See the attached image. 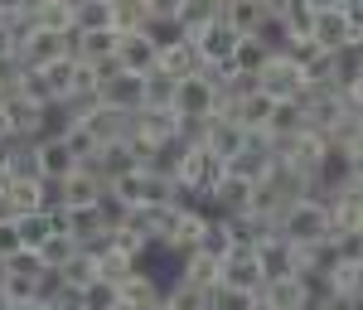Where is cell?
Returning a JSON list of instances; mask_svg holds the SVG:
<instances>
[{
  "label": "cell",
  "instance_id": "9",
  "mask_svg": "<svg viewBox=\"0 0 363 310\" xmlns=\"http://www.w3.org/2000/svg\"><path fill=\"white\" fill-rule=\"evenodd\" d=\"M213 102H218V87L208 83L203 73L174 83V112L179 116H213Z\"/></svg>",
  "mask_w": 363,
  "mask_h": 310
},
{
  "label": "cell",
  "instance_id": "27",
  "mask_svg": "<svg viewBox=\"0 0 363 310\" xmlns=\"http://www.w3.org/2000/svg\"><path fill=\"white\" fill-rule=\"evenodd\" d=\"M330 291L359 306L363 301V262H339L335 272H330Z\"/></svg>",
  "mask_w": 363,
  "mask_h": 310
},
{
  "label": "cell",
  "instance_id": "34",
  "mask_svg": "<svg viewBox=\"0 0 363 310\" xmlns=\"http://www.w3.org/2000/svg\"><path fill=\"white\" fill-rule=\"evenodd\" d=\"M165 306L169 310H208V291H199V286L174 277V282L165 286Z\"/></svg>",
  "mask_w": 363,
  "mask_h": 310
},
{
  "label": "cell",
  "instance_id": "4",
  "mask_svg": "<svg viewBox=\"0 0 363 310\" xmlns=\"http://www.w3.org/2000/svg\"><path fill=\"white\" fill-rule=\"evenodd\" d=\"M165 277L160 272H150L145 262H136L121 282H116V291H121V306H131V310H150L155 301H165Z\"/></svg>",
  "mask_w": 363,
  "mask_h": 310
},
{
  "label": "cell",
  "instance_id": "48",
  "mask_svg": "<svg viewBox=\"0 0 363 310\" xmlns=\"http://www.w3.org/2000/svg\"><path fill=\"white\" fill-rule=\"evenodd\" d=\"M349 0H310V10H344Z\"/></svg>",
  "mask_w": 363,
  "mask_h": 310
},
{
  "label": "cell",
  "instance_id": "12",
  "mask_svg": "<svg viewBox=\"0 0 363 310\" xmlns=\"http://www.w3.org/2000/svg\"><path fill=\"white\" fill-rule=\"evenodd\" d=\"M218 277H223L218 286H238V291H252V296L267 286V272H262L257 253H228L223 262H218Z\"/></svg>",
  "mask_w": 363,
  "mask_h": 310
},
{
  "label": "cell",
  "instance_id": "8",
  "mask_svg": "<svg viewBox=\"0 0 363 310\" xmlns=\"http://www.w3.org/2000/svg\"><path fill=\"white\" fill-rule=\"evenodd\" d=\"M97 92H102V107H116V112H140L145 107V78H136V73H112L107 83H97Z\"/></svg>",
  "mask_w": 363,
  "mask_h": 310
},
{
  "label": "cell",
  "instance_id": "29",
  "mask_svg": "<svg viewBox=\"0 0 363 310\" xmlns=\"http://www.w3.org/2000/svg\"><path fill=\"white\" fill-rule=\"evenodd\" d=\"M5 199L15 204V218H20V214H39V209H44V179H10Z\"/></svg>",
  "mask_w": 363,
  "mask_h": 310
},
{
  "label": "cell",
  "instance_id": "13",
  "mask_svg": "<svg viewBox=\"0 0 363 310\" xmlns=\"http://www.w3.org/2000/svg\"><path fill=\"white\" fill-rule=\"evenodd\" d=\"M218 20H223L238 39H252V34H262V25H267L272 15H267L262 0H223V5H218Z\"/></svg>",
  "mask_w": 363,
  "mask_h": 310
},
{
  "label": "cell",
  "instance_id": "43",
  "mask_svg": "<svg viewBox=\"0 0 363 310\" xmlns=\"http://www.w3.org/2000/svg\"><path fill=\"white\" fill-rule=\"evenodd\" d=\"M25 253V243H20V228H15V218L10 223H0V262H10V257Z\"/></svg>",
  "mask_w": 363,
  "mask_h": 310
},
{
  "label": "cell",
  "instance_id": "41",
  "mask_svg": "<svg viewBox=\"0 0 363 310\" xmlns=\"http://www.w3.org/2000/svg\"><path fill=\"white\" fill-rule=\"evenodd\" d=\"M145 107H174V78L145 73Z\"/></svg>",
  "mask_w": 363,
  "mask_h": 310
},
{
  "label": "cell",
  "instance_id": "20",
  "mask_svg": "<svg viewBox=\"0 0 363 310\" xmlns=\"http://www.w3.org/2000/svg\"><path fill=\"white\" fill-rule=\"evenodd\" d=\"M174 277L189 282V286H199V291H213V286L223 282V277H218V262L203 257V253H184V257H179V267H174Z\"/></svg>",
  "mask_w": 363,
  "mask_h": 310
},
{
  "label": "cell",
  "instance_id": "23",
  "mask_svg": "<svg viewBox=\"0 0 363 310\" xmlns=\"http://www.w3.org/2000/svg\"><path fill=\"white\" fill-rule=\"evenodd\" d=\"M194 253H203V257H213V262H223L228 253H238V243H233V223L228 218H208V228H203V238H199V248Z\"/></svg>",
  "mask_w": 363,
  "mask_h": 310
},
{
  "label": "cell",
  "instance_id": "31",
  "mask_svg": "<svg viewBox=\"0 0 363 310\" xmlns=\"http://www.w3.org/2000/svg\"><path fill=\"white\" fill-rule=\"evenodd\" d=\"M39 29H49V34H73V29H78L73 5H68V0H39Z\"/></svg>",
  "mask_w": 363,
  "mask_h": 310
},
{
  "label": "cell",
  "instance_id": "16",
  "mask_svg": "<svg viewBox=\"0 0 363 310\" xmlns=\"http://www.w3.org/2000/svg\"><path fill=\"white\" fill-rule=\"evenodd\" d=\"M116 44H121L116 29H92V34H78V29H73V58H78L83 68H97V63L116 58Z\"/></svg>",
  "mask_w": 363,
  "mask_h": 310
},
{
  "label": "cell",
  "instance_id": "32",
  "mask_svg": "<svg viewBox=\"0 0 363 310\" xmlns=\"http://www.w3.org/2000/svg\"><path fill=\"white\" fill-rule=\"evenodd\" d=\"M218 5H223V0H184V5H179V25H184V34L194 39L203 25H213V20H218Z\"/></svg>",
  "mask_w": 363,
  "mask_h": 310
},
{
  "label": "cell",
  "instance_id": "15",
  "mask_svg": "<svg viewBox=\"0 0 363 310\" xmlns=\"http://www.w3.org/2000/svg\"><path fill=\"white\" fill-rule=\"evenodd\" d=\"M310 44L325 49V54L349 49L354 34H349V25H344V10H315V20H310Z\"/></svg>",
  "mask_w": 363,
  "mask_h": 310
},
{
  "label": "cell",
  "instance_id": "53",
  "mask_svg": "<svg viewBox=\"0 0 363 310\" xmlns=\"http://www.w3.org/2000/svg\"><path fill=\"white\" fill-rule=\"evenodd\" d=\"M116 310H131V306H116Z\"/></svg>",
  "mask_w": 363,
  "mask_h": 310
},
{
  "label": "cell",
  "instance_id": "35",
  "mask_svg": "<svg viewBox=\"0 0 363 310\" xmlns=\"http://www.w3.org/2000/svg\"><path fill=\"white\" fill-rule=\"evenodd\" d=\"M73 257H78V238H68V233H54V238L39 248V262L54 267V272H58V267H68Z\"/></svg>",
  "mask_w": 363,
  "mask_h": 310
},
{
  "label": "cell",
  "instance_id": "28",
  "mask_svg": "<svg viewBox=\"0 0 363 310\" xmlns=\"http://www.w3.org/2000/svg\"><path fill=\"white\" fill-rule=\"evenodd\" d=\"M145 39L165 54V49H174V44H184L189 34H184V25H179V15H150V25H145Z\"/></svg>",
  "mask_w": 363,
  "mask_h": 310
},
{
  "label": "cell",
  "instance_id": "36",
  "mask_svg": "<svg viewBox=\"0 0 363 310\" xmlns=\"http://www.w3.org/2000/svg\"><path fill=\"white\" fill-rule=\"evenodd\" d=\"M116 306H121V291H116V282L97 277V282L83 286V310H116Z\"/></svg>",
  "mask_w": 363,
  "mask_h": 310
},
{
  "label": "cell",
  "instance_id": "3",
  "mask_svg": "<svg viewBox=\"0 0 363 310\" xmlns=\"http://www.w3.org/2000/svg\"><path fill=\"white\" fill-rule=\"evenodd\" d=\"M208 218H213V214H208L203 204H179V214H174L169 233L160 238V243H155V248H160L165 257H174V262H179L184 253H194V248H199V238H203Z\"/></svg>",
  "mask_w": 363,
  "mask_h": 310
},
{
  "label": "cell",
  "instance_id": "11",
  "mask_svg": "<svg viewBox=\"0 0 363 310\" xmlns=\"http://www.w3.org/2000/svg\"><path fill=\"white\" fill-rule=\"evenodd\" d=\"M58 189H63V209H92L97 199L107 194V179L92 165H78L68 179H58Z\"/></svg>",
  "mask_w": 363,
  "mask_h": 310
},
{
  "label": "cell",
  "instance_id": "14",
  "mask_svg": "<svg viewBox=\"0 0 363 310\" xmlns=\"http://www.w3.org/2000/svg\"><path fill=\"white\" fill-rule=\"evenodd\" d=\"M87 131L97 136L102 145H116V141H136V112H116V107H97V112L83 121Z\"/></svg>",
  "mask_w": 363,
  "mask_h": 310
},
{
  "label": "cell",
  "instance_id": "18",
  "mask_svg": "<svg viewBox=\"0 0 363 310\" xmlns=\"http://www.w3.org/2000/svg\"><path fill=\"white\" fill-rule=\"evenodd\" d=\"M92 170L112 184V179H121V175H131V170H140V155L131 141H116V145H102L97 150V160H92Z\"/></svg>",
  "mask_w": 363,
  "mask_h": 310
},
{
  "label": "cell",
  "instance_id": "42",
  "mask_svg": "<svg viewBox=\"0 0 363 310\" xmlns=\"http://www.w3.org/2000/svg\"><path fill=\"white\" fill-rule=\"evenodd\" d=\"M330 238H335L339 262H363V228L359 233H330Z\"/></svg>",
  "mask_w": 363,
  "mask_h": 310
},
{
  "label": "cell",
  "instance_id": "51",
  "mask_svg": "<svg viewBox=\"0 0 363 310\" xmlns=\"http://www.w3.org/2000/svg\"><path fill=\"white\" fill-rule=\"evenodd\" d=\"M150 310H169V306H165V301H155V306H150Z\"/></svg>",
  "mask_w": 363,
  "mask_h": 310
},
{
  "label": "cell",
  "instance_id": "21",
  "mask_svg": "<svg viewBox=\"0 0 363 310\" xmlns=\"http://www.w3.org/2000/svg\"><path fill=\"white\" fill-rule=\"evenodd\" d=\"M199 68H203V63H199L194 39H184V44H174V49H165V54H160V68H155V73H165V78H174V83H179V78H194Z\"/></svg>",
  "mask_w": 363,
  "mask_h": 310
},
{
  "label": "cell",
  "instance_id": "7",
  "mask_svg": "<svg viewBox=\"0 0 363 310\" xmlns=\"http://www.w3.org/2000/svg\"><path fill=\"white\" fill-rule=\"evenodd\" d=\"M194 49H199V63H203V68H223V63H233L238 34H233L223 20H213V25H203L194 34Z\"/></svg>",
  "mask_w": 363,
  "mask_h": 310
},
{
  "label": "cell",
  "instance_id": "40",
  "mask_svg": "<svg viewBox=\"0 0 363 310\" xmlns=\"http://www.w3.org/2000/svg\"><path fill=\"white\" fill-rule=\"evenodd\" d=\"M150 25V0H126V5H116V29L121 34H136V29Z\"/></svg>",
  "mask_w": 363,
  "mask_h": 310
},
{
  "label": "cell",
  "instance_id": "46",
  "mask_svg": "<svg viewBox=\"0 0 363 310\" xmlns=\"http://www.w3.org/2000/svg\"><path fill=\"white\" fill-rule=\"evenodd\" d=\"M54 310H83V291L78 286H63L54 296Z\"/></svg>",
  "mask_w": 363,
  "mask_h": 310
},
{
  "label": "cell",
  "instance_id": "1",
  "mask_svg": "<svg viewBox=\"0 0 363 310\" xmlns=\"http://www.w3.org/2000/svg\"><path fill=\"white\" fill-rule=\"evenodd\" d=\"M277 233L286 243H296V248L325 243V238H330V209H325L320 199H301V204H291V209L281 214Z\"/></svg>",
  "mask_w": 363,
  "mask_h": 310
},
{
  "label": "cell",
  "instance_id": "37",
  "mask_svg": "<svg viewBox=\"0 0 363 310\" xmlns=\"http://www.w3.org/2000/svg\"><path fill=\"white\" fill-rule=\"evenodd\" d=\"M208 310H257V296L238 291V286H213L208 291Z\"/></svg>",
  "mask_w": 363,
  "mask_h": 310
},
{
  "label": "cell",
  "instance_id": "25",
  "mask_svg": "<svg viewBox=\"0 0 363 310\" xmlns=\"http://www.w3.org/2000/svg\"><path fill=\"white\" fill-rule=\"evenodd\" d=\"M15 228H20V243H25V253H39L49 238H54V214H20L15 218Z\"/></svg>",
  "mask_w": 363,
  "mask_h": 310
},
{
  "label": "cell",
  "instance_id": "24",
  "mask_svg": "<svg viewBox=\"0 0 363 310\" xmlns=\"http://www.w3.org/2000/svg\"><path fill=\"white\" fill-rule=\"evenodd\" d=\"M73 20H78V34L116 29V5L112 0H78V5H73Z\"/></svg>",
  "mask_w": 363,
  "mask_h": 310
},
{
  "label": "cell",
  "instance_id": "26",
  "mask_svg": "<svg viewBox=\"0 0 363 310\" xmlns=\"http://www.w3.org/2000/svg\"><path fill=\"white\" fill-rule=\"evenodd\" d=\"M267 131L272 136H301V131H310V116L301 102H277V112H272V121H267Z\"/></svg>",
  "mask_w": 363,
  "mask_h": 310
},
{
  "label": "cell",
  "instance_id": "49",
  "mask_svg": "<svg viewBox=\"0 0 363 310\" xmlns=\"http://www.w3.org/2000/svg\"><path fill=\"white\" fill-rule=\"evenodd\" d=\"M10 310H54V306H44V301H10Z\"/></svg>",
  "mask_w": 363,
  "mask_h": 310
},
{
  "label": "cell",
  "instance_id": "19",
  "mask_svg": "<svg viewBox=\"0 0 363 310\" xmlns=\"http://www.w3.org/2000/svg\"><path fill=\"white\" fill-rule=\"evenodd\" d=\"M39 73H44V87H49V97H54V102H68V97L78 92V58H73V54L44 63Z\"/></svg>",
  "mask_w": 363,
  "mask_h": 310
},
{
  "label": "cell",
  "instance_id": "6",
  "mask_svg": "<svg viewBox=\"0 0 363 310\" xmlns=\"http://www.w3.org/2000/svg\"><path fill=\"white\" fill-rule=\"evenodd\" d=\"M252 253H257V262H262L267 282H277V277H296V267H301V248H296V243H286L281 233L262 238Z\"/></svg>",
  "mask_w": 363,
  "mask_h": 310
},
{
  "label": "cell",
  "instance_id": "2",
  "mask_svg": "<svg viewBox=\"0 0 363 310\" xmlns=\"http://www.w3.org/2000/svg\"><path fill=\"white\" fill-rule=\"evenodd\" d=\"M257 87L272 97V102H301V92H306V68H301V58L296 54H272L267 58V68L257 73Z\"/></svg>",
  "mask_w": 363,
  "mask_h": 310
},
{
  "label": "cell",
  "instance_id": "45",
  "mask_svg": "<svg viewBox=\"0 0 363 310\" xmlns=\"http://www.w3.org/2000/svg\"><path fill=\"white\" fill-rule=\"evenodd\" d=\"M344 25H349L354 39H363V0H349V5H344Z\"/></svg>",
  "mask_w": 363,
  "mask_h": 310
},
{
  "label": "cell",
  "instance_id": "33",
  "mask_svg": "<svg viewBox=\"0 0 363 310\" xmlns=\"http://www.w3.org/2000/svg\"><path fill=\"white\" fill-rule=\"evenodd\" d=\"M63 145L73 150V160H78V165H92V160H97V150H102V141L87 131L83 121H73V126L63 131Z\"/></svg>",
  "mask_w": 363,
  "mask_h": 310
},
{
  "label": "cell",
  "instance_id": "39",
  "mask_svg": "<svg viewBox=\"0 0 363 310\" xmlns=\"http://www.w3.org/2000/svg\"><path fill=\"white\" fill-rule=\"evenodd\" d=\"M107 194H116L126 209H140V199H145V175H140V170L121 175V179H112V184H107Z\"/></svg>",
  "mask_w": 363,
  "mask_h": 310
},
{
  "label": "cell",
  "instance_id": "10",
  "mask_svg": "<svg viewBox=\"0 0 363 310\" xmlns=\"http://www.w3.org/2000/svg\"><path fill=\"white\" fill-rule=\"evenodd\" d=\"M116 34H121V29H116ZM116 63H121L126 73L145 78V73L160 68V49L145 39V29H136V34H121V44H116Z\"/></svg>",
  "mask_w": 363,
  "mask_h": 310
},
{
  "label": "cell",
  "instance_id": "5",
  "mask_svg": "<svg viewBox=\"0 0 363 310\" xmlns=\"http://www.w3.org/2000/svg\"><path fill=\"white\" fill-rule=\"evenodd\" d=\"M242 145H247V126H242V121H233V116H208V126H203V150H208L218 165H228Z\"/></svg>",
  "mask_w": 363,
  "mask_h": 310
},
{
  "label": "cell",
  "instance_id": "38",
  "mask_svg": "<svg viewBox=\"0 0 363 310\" xmlns=\"http://www.w3.org/2000/svg\"><path fill=\"white\" fill-rule=\"evenodd\" d=\"M58 277H63L68 286H78V291H83V286H87V282H97L102 272H97V262H92V253H83V248H78V257H73L68 267H58Z\"/></svg>",
  "mask_w": 363,
  "mask_h": 310
},
{
  "label": "cell",
  "instance_id": "17",
  "mask_svg": "<svg viewBox=\"0 0 363 310\" xmlns=\"http://www.w3.org/2000/svg\"><path fill=\"white\" fill-rule=\"evenodd\" d=\"M257 301L267 310H310V296H306V286H301V277H277V282H267L257 291Z\"/></svg>",
  "mask_w": 363,
  "mask_h": 310
},
{
  "label": "cell",
  "instance_id": "50",
  "mask_svg": "<svg viewBox=\"0 0 363 310\" xmlns=\"http://www.w3.org/2000/svg\"><path fill=\"white\" fill-rule=\"evenodd\" d=\"M5 189H10V170L0 165V194H5Z\"/></svg>",
  "mask_w": 363,
  "mask_h": 310
},
{
  "label": "cell",
  "instance_id": "52",
  "mask_svg": "<svg viewBox=\"0 0 363 310\" xmlns=\"http://www.w3.org/2000/svg\"><path fill=\"white\" fill-rule=\"evenodd\" d=\"M112 5H126V0H112Z\"/></svg>",
  "mask_w": 363,
  "mask_h": 310
},
{
  "label": "cell",
  "instance_id": "44",
  "mask_svg": "<svg viewBox=\"0 0 363 310\" xmlns=\"http://www.w3.org/2000/svg\"><path fill=\"white\" fill-rule=\"evenodd\" d=\"M63 286H68V282L58 277L54 267H44V277H39V291H34V301H44V306H54V296L63 291Z\"/></svg>",
  "mask_w": 363,
  "mask_h": 310
},
{
  "label": "cell",
  "instance_id": "22",
  "mask_svg": "<svg viewBox=\"0 0 363 310\" xmlns=\"http://www.w3.org/2000/svg\"><path fill=\"white\" fill-rule=\"evenodd\" d=\"M73 170H78V160L63 141H39V179H68Z\"/></svg>",
  "mask_w": 363,
  "mask_h": 310
},
{
  "label": "cell",
  "instance_id": "47",
  "mask_svg": "<svg viewBox=\"0 0 363 310\" xmlns=\"http://www.w3.org/2000/svg\"><path fill=\"white\" fill-rule=\"evenodd\" d=\"M15 49H20V44H15V34L0 25V63H10V58H15Z\"/></svg>",
  "mask_w": 363,
  "mask_h": 310
},
{
  "label": "cell",
  "instance_id": "30",
  "mask_svg": "<svg viewBox=\"0 0 363 310\" xmlns=\"http://www.w3.org/2000/svg\"><path fill=\"white\" fill-rule=\"evenodd\" d=\"M267 58H272V49H267V44H262V39L252 34V39H238V49H233V68L257 78V73L267 68Z\"/></svg>",
  "mask_w": 363,
  "mask_h": 310
}]
</instances>
